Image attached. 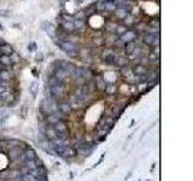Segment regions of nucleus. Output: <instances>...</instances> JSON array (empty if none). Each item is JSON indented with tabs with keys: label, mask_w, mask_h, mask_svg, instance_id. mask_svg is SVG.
<instances>
[{
	"label": "nucleus",
	"mask_w": 193,
	"mask_h": 181,
	"mask_svg": "<svg viewBox=\"0 0 193 181\" xmlns=\"http://www.w3.org/2000/svg\"><path fill=\"white\" fill-rule=\"evenodd\" d=\"M57 45H59L60 48L65 53H68L70 57H76L77 55H78L77 47L74 43H71V42H68V41H57Z\"/></svg>",
	"instance_id": "obj_1"
},
{
	"label": "nucleus",
	"mask_w": 193,
	"mask_h": 181,
	"mask_svg": "<svg viewBox=\"0 0 193 181\" xmlns=\"http://www.w3.org/2000/svg\"><path fill=\"white\" fill-rule=\"evenodd\" d=\"M142 41L146 43V45H149V46H154L156 45V47L159 45V36H158V33L154 35V33H151V32H149V33H145L144 34V36H142Z\"/></svg>",
	"instance_id": "obj_2"
},
{
	"label": "nucleus",
	"mask_w": 193,
	"mask_h": 181,
	"mask_svg": "<svg viewBox=\"0 0 193 181\" xmlns=\"http://www.w3.org/2000/svg\"><path fill=\"white\" fill-rule=\"evenodd\" d=\"M24 150L21 147V146H13V147H11L10 150H9V152H7V157H9V160L11 162H17L18 161V157L19 155L23 152Z\"/></svg>",
	"instance_id": "obj_3"
},
{
	"label": "nucleus",
	"mask_w": 193,
	"mask_h": 181,
	"mask_svg": "<svg viewBox=\"0 0 193 181\" xmlns=\"http://www.w3.org/2000/svg\"><path fill=\"white\" fill-rule=\"evenodd\" d=\"M51 94H52V97L55 99H58V98L63 97V94H64V85H63V82L51 87Z\"/></svg>",
	"instance_id": "obj_4"
},
{
	"label": "nucleus",
	"mask_w": 193,
	"mask_h": 181,
	"mask_svg": "<svg viewBox=\"0 0 193 181\" xmlns=\"http://www.w3.org/2000/svg\"><path fill=\"white\" fill-rule=\"evenodd\" d=\"M132 71H133L135 76H147V74L150 73L147 70V68L145 65H141V64H135L133 69H132Z\"/></svg>",
	"instance_id": "obj_5"
},
{
	"label": "nucleus",
	"mask_w": 193,
	"mask_h": 181,
	"mask_svg": "<svg viewBox=\"0 0 193 181\" xmlns=\"http://www.w3.org/2000/svg\"><path fill=\"white\" fill-rule=\"evenodd\" d=\"M69 76V71L66 69H62V68H57L55 70V77L60 82H64V80Z\"/></svg>",
	"instance_id": "obj_6"
},
{
	"label": "nucleus",
	"mask_w": 193,
	"mask_h": 181,
	"mask_svg": "<svg viewBox=\"0 0 193 181\" xmlns=\"http://www.w3.org/2000/svg\"><path fill=\"white\" fill-rule=\"evenodd\" d=\"M58 110H59L63 115H69L73 109H71V106H70V103H68V101H60V103L58 104Z\"/></svg>",
	"instance_id": "obj_7"
},
{
	"label": "nucleus",
	"mask_w": 193,
	"mask_h": 181,
	"mask_svg": "<svg viewBox=\"0 0 193 181\" xmlns=\"http://www.w3.org/2000/svg\"><path fill=\"white\" fill-rule=\"evenodd\" d=\"M53 127H55V129H56L57 133H59V134H64V135H68V127H66V124H65L64 121H58Z\"/></svg>",
	"instance_id": "obj_8"
},
{
	"label": "nucleus",
	"mask_w": 193,
	"mask_h": 181,
	"mask_svg": "<svg viewBox=\"0 0 193 181\" xmlns=\"http://www.w3.org/2000/svg\"><path fill=\"white\" fill-rule=\"evenodd\" d=\"M138 47V45H136V42L135 41H129V42H126L124 43V52H126V55L127 56H132L133 55V52L135 51V48Z\"/></svg>",
	"instance_id": "obj_9"
},
{
	"label": "nucleus",
	"mask_w": 193,
	"mask_h": 181,
	"mask_svg": "<svg viewBox=\"0 0 193 181\" xmlns=\"http://www.w3.org/2000/svg\"><path fill=\"white\" fill-rule=\"evenodd\" d=\"M135 38H136L135 30H127L124 34L121 35V40L123 41L124 43H126V42H129V41H134Z\"/></svg>",
	"instance_id": "obj_10"
},
{
	"label": "nucleus",
	"mask_w": 193,
	"mask_h": 181,
	"mask_svg": "<svg viewBox=\"0 0 193 181\" xmlns=\"http://www.w3.org/2000/svg\"><path fill=\"white\" fill-rule=\"evenodd\" d=\"M94 83H96V89L98 91H105V87H106V81L104 80L101 76H96L94 79Z\"/></svg>",
	"instance_id": "obj_11"
},
{
	"label": "nucleus",
	"mask_w": 193,
	"mask_h": 181,
	"mask_svg": "<svg viewBox=\"0 0 193 181\" xmlns=\"http://www.w3.org/2000/svg\"><path fill=\"white\" fill-rule=\"evenodd\" d=\"M80 73H81V77L85 79L86 81L92 80V77H93L92 71L88 68H80Z\"/></svg>",
	"instance_id": "obj_12"
},
{
	"label": "nucleus",
	"mask_w": 193,
	"mask_h": 181,
	"mask_svg": "<svg viewBox=\"0 0 193 181\" xmlns=\"http://www.w3.org/2000/svg\"><path fill=\"white\" fill-rule=\"evenodd\" d=\"M76 150H75V147H71V146H66L65 147V150H64V152H63V157H65V158H70V157H74V156H76Z\"/></svg>",
	"instance_id": "obj_13"
},
{
	"label": "nucleus",
	"mask_w": 193,
	"mask_h": 181,
	"mask_svg": "<svg viewBox=\"0 0 193 181\" xmlns=\"http://www.w3.org/2000/svg\"><path fill=\"white\" fill-rule=\"evenodd\" d=\"M73 23H74V29L77 32H82L86 28V22L83 20H74Z\"/></svg>",
	"instance_id": "obj_14"
},
{
	"label": "nucleus",
	"mask_w": 193,
	"mask_h": 181,
	"mask_svg": "<svg viewBox=\"0 0 193 181\" xmlns=\"http://www.w3.org/2000/svg\"><path fill=\"white\" fill-rule=\"evenodd\" d=\"M128 29H127V25H124V24H116L115 27V33L116 35H118V36H121L122 34H124L126 32H127Z\"/></svg>",
	"instance_id": "obj_15"
},
{
	"label": "nucleus",
	"mask_w": 193,
	"mask_h": 181,
	"mask_svg": "<svg viewBox=\"0 0 193 181\" xmlns=\"http://www.w3.org/2000/svg\"><path fill=\"white\" fill-rule=\"evenodd\" d=\"M0 64H2L4 66H10L12 65V60L10 56H6V55H1L0 56Z\"/></svg>",
	"instance_id": "obj_16"
},
{
	"label": "nucleus",
	"mask_w": 193,
	"mask_h": 181,
	"mask_svg": "<svg viewBox=\"0 0 193 181\" xmlns=\"http://www.w3.org/2000/svg\"><path fill=\"white\" fill-rule=\"evenodd\" d=\"M0 50H1V55H6V56H11L12 53H13V50H12V47L10 46V45H2V46H0Z\"/></svg>",
	"instance_id": "obj_17"
},
{
	"label": "nucleus",
	"mask_w": 193,
	"mask_h": 181,
	"mask_svg": "<svg viewBox=\"0 0 193 181\" xmlns=\"http://www.w3.org/2000/svg\"><path fill=\"white\" fill-rule=\"evenodd\" d=\"M24 153H25V156H27V160H35V157H36L35 151H34L32 147H29V146L24 150Z\"/></svg>",
	"instance_id": "obj_18"
},
{
	"label": "nucleus",
	"mask_w": 193,
	"mask_h": 181,
	"mask_svg": "<svg viewBox=\"0 0 193 181\" xmlns=\"http://www.w3.org/2000/svg\"><path fill=\"white\" fill-rule=\"evenodd\" d=\"M46 121H47V124H52V126H55L58 121H60V120L58 119L55 114H51V115H47V116H46Z\"/></svg>",
	"instance_id": "obj_19"
},
{
	"label": "nucleus",
	"mask_w": 193,
	"mask_h": 181,
	"mask_svg": "<svg viewBox=\"0 0 193 181\" xmlns=\"http://www.w3.org/2000/svg\"><path fill=\"white\" fill-rule=\"evenodd\" d=\"M115 64L117 65V66H119V68H123V66L127 65V59L123 58V57H116Z\"/></svg>",
	"instance_id": "obj_20"
},
{
	"label": "nucleus",
	"mask_w": 193,
	"mask_h": 181,
	"mask_svg": "<svg viewBox=\"0 0 193 181\" xmlns=\"http://www.w3.org/2000/svg\"><path fill=\"white\" fill-rule=\"evenodd\" d=\"M0 77H1V80L4 81H9V79L11 77V74H10V70H7L6 68L0 73Z\"/></svg>",
	"instance_id": "obj_21"
},
{
	"label": "nucleus",
	"mask_w": 193,
	"mask_h": 181,
	"mask_svg": "<svg viewBox=\"0 0 193 181\" xmlns=\"http://www.w3.org/2000/svg\"><path fill=\"white\" fill-rule=\"evenodd\" d=\"M105 92L108 93V94H110V96H112L114 93L116 92V86L115 85H106V87H105Z\"/></svg>",
	"instance_id": "obj_22"
},
{
	"label": "nucleus",
	"mask_w": 193,
	"mask_h": 181,
	"mask_svg": "<svg viewBox=\"0 0 193 181\" xmlns=\"http://www.w3.org/2000/svg\"><path fill=\"white\" fill-rule=\"evenodd\" d=\"M115 11L116 10V6L114 2H106L105 1V11Z\"/></svg>",
	"instance_id": "obj_23"
},
{
	"label": "nucleus",
	"mask_w": 193,
	"mask_h": 181,
	"mask_svg": "<svg viewBox=\"0 0 193 181\" xmlns=\"http://www.w3.org/2000/svg\"><path fill=\"white\" fill-rule=\"evenodd\" d=\"M114 46H115L116 48H123L124 47V42L121 40V39H116L114 41Z\"/></svg>",
	"instance_id": "obj_24"
},
{
	"label": "nucleus",
	"mask_w": 193,
	"mask_h": 181,
	"mask_svg": "<svg viewBox=\"0 0 193 181\" xmlns=\"http://www.w3.org/2000/svg\"><path fill=\"white\" fill-rule=\"evenodd\" d=\"M85 17H86L85 11H78L76 15L74 16V20H85Z\"/></svg>",
	"instance_id": "obj_25"
},
{
	"label": "nucleus",
	"mask_w": 193,
	"mask_h": 181,
	"mask_svg": "<svg viewBox=\"0 0 193 181\" xmlns=\"http://www.w3.org/2000/svg\"><path fill=\"white\" fill-rule=\"evenodd\" d=\"M36 86H38V83H36V82H33V83H32V87H30V92H32V94H33L34 97L36 96V88H38Z\"/></svg>",
	"instance_id": "obj_26"
},
{
	"label": "nucleus",
	"mask_w": 193,
	"mask_h": 181,
	"mask_svg": "<svg viewBox=\"0 0 193 181\" xmlns=\"http://www.w3.org/2000/svg\"><path fill=\"white\" fill-rule=\"evenodd\" d=\"M150 25H151V27H154V25H156V28H159V21L158 20L151 21V22H150Z\"/></svg>",
	"instance_id": "obj_27"
},
{
	"label": "nucleus",
	"mask_w": 193,
	"mask_h": 181,
	"mask_svg": "<svg viewBox=\"0 0 193 181\" xmlns=\"http://www.w3.org/2000/svg\"><path fill=\"white\" fill-rule=\"evenodd\" d=\"M42 60V55L41 53H38L36 55V62H41Z\"/></svg>",
	"instance_id": "obj_28"
},
{
	"label": "nucleus",
	"mask_w": 193,
	"mask_h": 181,
	"mask_svg": "<svg viewBox=\"0 0 193 181\" xmlns=\"http://www.w3.org/2000/svg\"><path fill=\"white\" fill-rule=\"evenodd\" d=\"M5 91H7V89H5L4 87H1V86H0V94H2V93H4Z\"/></svg>",
	"instance_id": "obj_29"
},
{
	"label": "nucleus",
	"mask_w": 193,
	"mask_h": 181,
	"mask_svg": "<svg viewBox=\"0 0 193 181\" xmlns=\"http://www.w3.org/2000/svg\"><path fill=\"white\" fill-rule=\"evenodd\" d=\"M34 47H35V43H32V45H30V48H29V50H30V51H33V50H34Z\"/></svg>",
	"instance_id": "obj_30"
},
{
	"label": "nucleus",
	"mask_w": 193,
	"mask_h": 181,
	"mask_svg": "<svg viewBox=\"0 0 193 181\" xmlns=\"http://www.w3.org/2000/svg\"><path fill=\"white\" fill-rule=\"evenodd\" d=\"M5 68H6V66H4L2 64H0V73H1V71H2V70H4Z\"/></svg>",
	"instance_id": "obj_31"
},
{
	"label": "nucleus",
	"mask_w": 193,
	"mask_h": 181,
	"mask_svg": "<svg viewBox=\"0 0 193 181\" xmlns=\"http://www.w3.org/2000/svg\"><path fill=\"white\" fill-rule=\"evenodd\" d=\"M105 1H106V2H115L116 0H105Z\"/></svg>",
	"instance_id": "obj_32"
},
{
	"label": "nucleus",
	"mask_w": 193,
	"mask_h": 181,
	"mask_svg": "<svg viewBox=\"0 0 193 181\" xmlns=\"http://www.w3.org/2000/svg\"><path fill=\"white\" fill-rule=\"evenodd\" d=\"M0 56H1V50H0Z\"/></svg>",
	"instance_id": "obj_33"
},
{
	"label": "nucleus",
	"mask_w": 193,
	"mask_h": 181,
	"mask_svg": "<svg viewBox=\"0 0 193 181\" xmlns=\"http://www.w3.org/2000/svg\"><path fill=\"white\" fill-rule=\"evenodd\" d=\"M1 81H2V80H1V77H0V82H1Z\"/></svg>",
	"instance_id": "obj_34"
}]
</instances>
